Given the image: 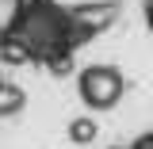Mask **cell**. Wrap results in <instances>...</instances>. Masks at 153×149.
<instances>
[{"label":"cell","mask_w":153,"mask_h":149,"mask_svg":"<svg viewBox=\"0 0 153 149\" xmlns=\"http://www.w3.org/2000/svg\"><path fill=\"white\" fill-rule=\"evenodd\" d=\"M76 88H80V99H84L88 107L107 111V107L119 103V96H123V76H119V69H111V65H88V69L80 73V80H76Z\"/></svg>","instance_id":"6da1fadb"},{"label":"cell","mask_w":153,"mask_h":149,"mask_svg":"<svg viewBox=\"0 0 153 149\" xmlns=\"http://www.w3.org/2000/svg\"><path fill=\"white\" fill-rule=\"evenodd\" d=\"M149 27H153V0H149Z\"/></svg>","instance_id":"277c9868"},{"label":"cell","mask_w":153,"mask_h":149,"mask_svg":"<svg viewBox=\"0 0 153 149\" xmlns=\"http://www.w3.org/2000/svg\"><path fill=\"white\" fill-rule=\"evenodd\" d=\"M23 111V92H19L12 80H0V119Z\"/></svg>","instance_id":"7a4b0ae2"},{"label":"cell","mask_w":153,"mask_h":149,"mask_svg":"<svg viewBox=\"0 0 153 149\" xmlns=\"http://www.w3.org/2000/svg\"><path fill=\"white\" fill-rule=\"evenodd\" d=\"M69 138H73L76 145H88L96 138V122L92 119H73V122H69Z\"/></svg>","instance_id":"3957f363"}]
</instances>
